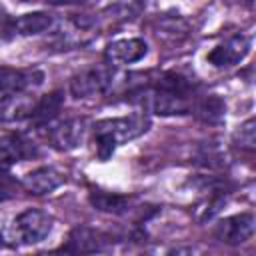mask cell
<instances>
[{
	"label": "cell",
	"instance_id": "1",
	"mask_svg": "<svg viewBox=\"0 0 256 256\" xmlns=\"http://www.w3.org/2000/svg\"><path fill=\"white\" fill-rule=\"evenodd\" d=\"M132 102H138L146 112L160 116H182L194 108V86L182 74L166 72L150 84H140L130 90Z\"/></svg>",
	"mask_w": 256,
	"mask_h": 256
},
{
	"label": "cell",
	"instance_id": "2",
	"mask_svg": "<svg viewBox=\"0 0 256 256\" xmlns=\"http://www.w3.org/2000/svg\"><path fill=\"white\" fill-rule=\"evenodd\" d=\"M150 128V118L144 112H134L122 118H108L94 124V146L100 160H108L114 150Z\"/></svg>",
	"mask_w": 256,
	"mask_h": 256
},
{
	"label": "cell",
	"instance_id": "3",
	"mask_svg": "<svg viewBox=\"0 0 256 256\" xmlns=\"http://www.w3.org/2000/svg\"><path fill=\"white\" fill-rule=\"evenodd\" d=\"M52 224L54 220L48 212L38 208L24 210L2 230V242L8 246L38 244L52 232Z\"/></svg>",
	"mask_w": 256,
	"mask_h": 256
},
{
	"label": "cell",
	"instance_id": "4",
	"mask_svg": "<svg viewBox=\"0 0 256 256\" xmlns=\"http://www.w3.org/2000/svg\"><path fill=\"white\" fill-rule=\"evenodd\" d=\"M118 84V72L116 66L102 64V66H92L86 68L70 78V94L80 100V98H98L110 94Z\"/></svg>",
	"mask_w": 256,
	"mask_h": 256
},
{
	"label": "cell",
	"instance_id": "5",
	"mask_svg": "<svg viewBox=\"0 0 256 256\" xmlns=\"http://www.w3.org/2000/svg\"><path fill=\"white\" fill-rule=\"evenodd\" d=\"M254 228H256V218L252 212H242V214H234L228 216L224 220H220L214 228V236L228 246H240L246 244L252 236H254Z\"/></svg>",
	"mask_w": 256,
	"mask_h": 256
},
{
	"label": "cell",
	"instance_id": "6",
	"mask_svg": "<svg viewBox=\"0 0 256 256\" xmlns=\"http://www.w3.org/2000/svg\"><path fill=\"white\" fill-rule=\"evenodd\" d=\"M252 48V38L246 34H234L216 48H212L206 56V60L216 68H228L238 62H242Z\"/></svg>",
	"mask_w": 256,
	"mask_h": 256
},
{
	"label": "cell",
	"instance_id": "7",
	"mask_svg": "<svg viewBox=\"0 0 256 256\" xmlns=\"http://www.w3.org/2000/svg\"><path fill=\"white\" fill-rule=\"evenodd\" d=\"M114 244V238L106 232L88 228V226H78L70 232L68 242L62 246L64 252H74V254H90V252H104Z\"/></svg>",
	"mask_w": 256,
	"mask_h": 256
},
{
	"label": "cell",
	"instance_id": "8",
	"mask_svg": "<svg viewBox=\"0 0 256 256\" xmlns=\"http://www.w3.org/2000/svg\"><path fill=\"white\" fill-rule=\"evenodd\" d=\"M88 134V122L86 118H68L54 128H50V142L60 152H70L82 146L84 138Z\"/></svg>",
	"mask_w": 256,
	"mask_h": 256
},
{
	"label": "cell",
	"instance_id": "9",
	"mask_svg": "<svg viewBox=\"0 0 256 256\" xmlns=\"http://www.w3.org/2000/svg\"><path fill=\"white\" fill-rule=\"evenodd\" d=\"M148 54V44L142 38H120L106 46L104 58L110 66H124L140 62Z\"/></svg>",
	"mask_w": 256,
	"mask_h": 256
},
{
	"label": "cell",
	"instance_id": "10",
	"mask_svg": "<svg viewBox=\"0 0 256 256\" xmlns=\"http://www.w3.org/2000/svg\"><path fill=\"white\" fill-rule=\"evenodd\" d=\"M36 154H38L36 144L24 134L14 132V134H8V136L0 138V166L30 160Z\"/></svg>",
	"mask_w": 256,
	"mask_h": 256
},
{
	"label": "cell",
	"instance_id": "11",
	"mask_svg": "<svg viewBox=\"0 0 256 256\" xmlns=\"http://www.w3.org/2000/svg\"><path fill=\"white\" fill-rule=\"evenodd\" d=\"M36 106V98L28 92H0V120L20 122L30 118Z\"/></svg>",
	"mask_w": 256,
	"mask_h": 256
},
{
	"label": "cell",
	"instance_id": "12",
	"mask_svg": "<svg viewBox=\"0 0 256 256\" xmlns=\"http://www.w3.org/2000/svg\"><path fill=\"white\" fill-rule=\"evenodd\" d=\"M44 74L40 70H20L0 66V92H28L40 86Z\"/></svg>",
	"mask_w": 256,
	"mask_h": 256
},
{
	"label": "cell",
	"instance_id": "13",
	"mask_svg": "<svg viewBox=\"0 0 256 256\" xmlns=\"http://www.w3.org/2000/svg\"><path fill=\"white\" fill-rule=\"evenodd\" d=\"M60 184H62V176H60L54 168H48V166L36 168V170L28 172V174L22 178V186H24L30 194H36V196L54 192Z\"/></svg>",
	"mask_w": 256,
	"mask_h": 256
},
{
	"label": "cell",
	"instance_id": "14",
	"mask_svg": "<svg viewBox=\"0 0 256 256\" xmlns=\"http://www.w3.org/2000/svg\"><path fill=\"white\" fill-rule=\"evenodd\" d=\"M56 24L54 16L48 12H30L14 18V32L16 36H36L52 30Z\"/></svg>",
	"mask_w": 256,
	"mask_h": 256
},
{
	"label": "cell",
	"instance_id": "15",
	"mask_svg": "<svg viewBox=\"0 0 256 256\" xmlns=\"http://www.w3.org/2000/svg\"><path fill=\"white\" fill-rule=\"evenodd\" d=\"M62 106H64V92L62 90H54V92L46 94L44 98L36 100V106H34V110L30 114L32 124L34 126H46V124H50L58 116V112L62 110Z\"/></svg>",
	"mask_w": 256,
	"mask_h": 256
},
{
	"label": "cell",
	"instance_id": "16",
	"mask_svg": "<svg viewBox=\"0 0 256 256\" xmlns=\"http://www.w3.org/2000/svg\"><path fill=\"white\" fill-rule=\"evenodd\" d=\"M194 114L206 122V124H220L224 120V114H226V104L220 96L216 94H210V96H204V98H198L194 102Z\"/></svg>",
	"mask_w": 256,
	"mask_h": 256
},
{
	"label": "cell",
	"instance_id": "17",
	"mask_svg": "<svg viewBox=\"0 0 256 256\" xmlns=\"http://www.w3.org/2000/svg\"><path fill=\"white\" fill-rule=\"evenodd\" d=\"M90 204L94 210L108 212V214H126L130 210V198L122 194H112V192H90L88 196Z\"/></svg>",
	"mask_w": 256,
	"mask_h": 256
},
{
	"label": "cell",
	"instance_id": "18",
	"mask_svg": "<svg viewBox=\"0 0 256 256\" xmlns=\"http://www.w3.org/2000/svg\"><path fill=\"white\" fill-rule=\"evenodd\" d=\"M158 24L160 26H158L156 34L162 38H180V36H186V32H188V26L180 16H164V18H160Z\"/></svg>",
	"mask_w": 256,
	"mask_h": 256
},
{
	"label": "cell",
	"instance_id": "19",
	"mask_svg": "<svg viewBox=\"0 0 256 256\" xmlns=\"http://www.w3.org/2000/svg\"><path fill=\"white\" fill-rule=\"evenodd\" d=\"M144 8V0H112L106 6V12L118 18H134Z\"/></svg>",
	"mask_w": 256,
	"mask_h": 256
},
{
	"label": "cell",
	"instance_id": "20",
	"mask_svg": "<svg viewBox=\"0 0 256 256\" xmlns=\"http://www.w3.org/2000/svg\"><path fill=\"white\" fill-rule=\"evenodd\" d=\"M256 122H254V118H248L236 132H234V142L240 146V148H244V150H248V152H252L254 150V144H256Z\"/></svg>",
	"mask_w": 256,
	"mask_h": 256
},
{
	"label": "cell",
	"instance_id": "21",
	"mask_svg": "<svg viewBox=\"0 0 256 256\" xmlns=\"http://www.w3.org/2000/svg\"><path fill=\"white\" fill-rule=\"evenodd\" d=\"M14 36H16V32H14V18L4 14V12H0V42L10 40Z\"/></svg>",
	"mask_w": 256,
	"mask_h": 256
},
{
	"label": "cell",
	"instance_id": "22",
	"mask_svg": "<svg viewBox=\"0 0 256 256\" xmlns=\"http://www.w3.org/2000/svg\"><path fill=\"white\" fill-rule=\"evenodd\" d=\"M20 2H48V4H76L82 0H20Z\"/></svg>",
	"mask_w": 256,
	"mask_h": 256
},
{
	"label": "cell",
	"instance_id": "23",
	"mask_svg": "<svg viewBox=\"0 0 256 256\" xmlns=\"http://www.w3.org/2000/svg\"><path fill=\"white\" fill-rule=\"evenodd\" d=\"M10 196H12V192H10V190H6V188H2V186H0V202H2V200H8V198H10Z\"/></svg>",
	"mask_w": 256,
	"mask_h": 256
},
{
	"label": "cell",
	"instance_id": "24",
	"mask_svg": "<svg viewBox=\"0 0 256 256\" xmlns=\"http://www.w3.org/2000/svg\"><path fill=\"white\" fill-rule=\"evenodd\" d=\"M244 2H246V4H252V0H244Z\"/></svg>",
	"mask_w": 256,
	"mask_h": 256
}]
</instances>
